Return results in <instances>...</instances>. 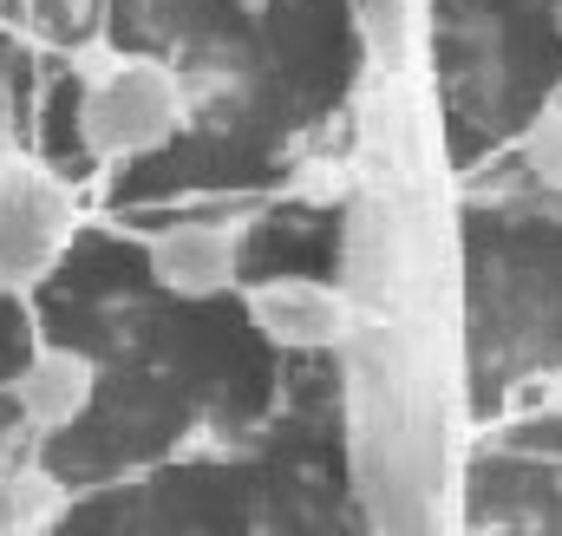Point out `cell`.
I'll list each match as a JSON object with an SVG mask.
<instances>
[{
  "label": "cell",
  "instance_id": "cell-10",
  "mask_svg": "<svg viewBox=\"0 0 562 536\" xmlns=\"http://www.w3.org/2000/svg\"><path fill=\"white\" fill-rule=\"evenodd\" d=\"M13 150H20V144H13V92L0 86V164H7Z\"/></svg>",
  "mask_w": 562,
  "mask_h": 536
},
{
  "label": "cell",
  "instance_id": "cell-6",
  "mask_svg": "<svg viewBox=\"0 0 562 536\" xmlns=\"http://www.w3.org/2000/svg\"><path fill=\"white\" fill-rule=\"evenodd\" d=\"M236 216H249V203H236V210H196V216H177V223L150 230L144 275L170 301H190V308L229 294L243 281V236H249Z\"/></svg>",
  "mask_w": 562,
  "mask_h": 536
},
{
  "label": "cell",
  "instance_id": "cell-4",
  "mask_svg": "<svg viewBox=\"0 0 562 536\" xmlns=\"http://www.w3.org/2000/svg\"><path fill=\"white\" fill-rule=\"evenodd\" d=\"M190 125V79L157 53H112L79 92V137L92 157H157Z\"/></svg>",
  "mask_w": 562,
  "mask_h": 536
},
{
  "label": "cell",
  "instance_id": "cell-9",
  "mask_svg": "<svg viewBox=\"0 0 562 536\" xmlns=\"http://www.w3.org/2000/svg\"><path fill=\"white\" fill-rule=\"evenodd\" d=\"M72 511V484L46 471L40 458H0V536H40Z\"/></svg>",
  "mask_w": 562,
  "mask_h": 536
},
{
  "label": "cell",
  "instance_id": "cell-5",
  "mask_svg": "<svg viewBox=\"0 0 562 536\" xmlns=\"http://www.w3.org/2000/svg\"><path fill=\"white\" fill-rule=\"evenodd\" d=\"M72 236H79L72 183L46 157L13 150L0 164V294L46 281L59 268V256L72 249Z\"/></svg>",
  "mask_w": 562,
  "mask_h": 536
},
{
  "label": "cell",
  "instance_id": "cell-8",
  "mask_svg": "<svg viewBox=\"0 0 562 536\" xmlns=\"http://www.w3.org/2000/svg\"><path fill=\"white\" fill-rule=\"evenodd\" d=\"M99 405V360L79 347H33L13 373V412L26 432H66Z\"/></svg>",
  "mask_w": 562,
  "mask_h": 536
},
{
  "label": "cell",
  "instance_id": "cell-3",
  "mask_svg": "<svg viewBox=\"0 0 562 536\" xmlns=\"http://www.w3.org/2000/svg\"><path fill=\"white\" fill-rule=\"evenodd\" d=\"M464 524L562 531V405L524 412L484 438L464 478Z\"/></svg>",
  "mask_w": 562,
  "mask_h": 536
},
{
  "label": "cell",
  "instance_id": "cell-11",
  "mask_svg": "<svg viewBox=\"0 0 562 536\" xmlns=\"http://www.w3.org/2000/svg\"><path fill=\"white\" fill-rule=\"evenodd\" d=\"M229 7H236V13H249V20H262V13H269L276 0H229Z\"/></svg>",
  "mask_w": 562,
  "mask_h": 536
},
{
  "label": "cell",
  "instance_id": "cell-1",
  "mask_svg": "<svg viewBox=\"0 0 562 536\" xmlns=\"http://www.w3.org/2000/svg\"><path fill=\"white\" fill-rule=\"evenodd\" d=\"M464 373L471 405H517L562 373V210L471 197L464 210Z\"/></svg>",
  "mask_w": 562,
  "mask_h": 536
},
{
  "label": "cell",
  "instance_id": "cell-2",
  "mask_svg": "<svg viewBox=\"0 0 562 536\" xmlns=\"http://www.w3.org/2000/svg\"><path fill=\"white\" fill-rule=\"evenodd\" d=\"M431 59L451 164L471 170L562 92V0H431Z\"/></svg>",
  "mask_w": 562,
  "mask_h": 536
},
{
  "label": "cell",
  "instance_id": "cell-7",
  "mask_svg": "<svg viewBox=\"0 0 562 536\" xmlns=\"http://www.w3.org/2000/svg\"><path fill=\"white\" fill-rule=\"evenodd\" d=\"M243 314L256 327L262 347L276 354H334L347 340V288L327 281V275H307V268H281L243 288Z\"/></svg>",
  "mask_w": 562,
  "mask_h": 536
}]
</instances>
